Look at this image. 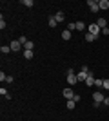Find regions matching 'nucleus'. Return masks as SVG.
Returning a JSON list of instances; mask_svg holds the SVG:
<instances>
[{
  "label": "nucleus",
  "instance_id": "obj_1",
  "mask_svg": "<svg viewBox=\"0 0 109 121\" xmlns=\"http://www.w3.org/2000/svg\"><path fill=\"white\" fill-rule=\"evenodd\" d=\"M104 94L102 92H93V99H95V107H102V103H104Z\"/></svg>",
  "mask_w": 109,
  "mask_h": 121
},
{
  "label": "nucleus",
  "instance_id": "obj_2",
  "mask_svg": "<svg viewBox=\"0 0 109 121\" xmlns=\"http://www.w3.org/2000/svg\"><path fill=\"white\" fill-rule=\"evenodd\" d=\"M89 72H91V71H89L87 67L84 65V67H82V71H80V72H78V74H76L78 81H85V80H87V76H89Z\"/></svg>",
  "mask_w": 109,
  "mask_h": 121
},
{
  "label": "nucleus",
  "instance_id": "obj_3",
  "mask_svg": "<svg viewBox=\"0 0 109 121\" xmlns=\"http://www.w3.org/2000/svg\"><path fill=\"white\" fill-rule=\"evenodd\" d=\"M76 81H78V78L75 76V71L69 69V71H67V83H69V85H75Z\"/></svg>",
  "mask_w": 109,
  "mask_h": 121
},
{
  "label": "nucleus",
  "instance_id": "obj_4",
  "mask_svg": "<svg viewBox=\"0 0 109 121\" xmlns=\"http://www.w3.org/2000/svg\"><path fill=\"white\" fill-rule=\"evenodd\" d=\"M89 33H91V35H96V36H98L100 33H102V29H100L98 25H96V22H95V24H89Z\"/></svg>",
  "mask_w": 109,
  "mask_h": 121
},
{
  "label": "nucleus",
  "instance_id": "obj_5",
  "mask_svg": "<svg viewBox=\"0 0 109 121\" xmlns=\"http://www.w3.org/2000/svg\"><path fill=\"white\" fill-rule=\"evenodd\" d=\"M87 5H89V9H91V13H96V11L100 9V5H98V2H96V0H89Z\"/></svg>",
  "mask_w": 109,
  "mask_h": 121
},
{
  "label": "nucleus",
  "instance_id": "obj_6",
  "mask_svg": "<svg viewBox=\"0 0 109 121\" xmlns=\"http://www.w3.org/2000/svg\"><path fill=\"white\" fill-rule=\"evenodd\" d=\"M9 47H11V51H20L24 45H22V43H20L18 40H13V42L9 43Z\"/></svg>",
  "mask_w": 109,
  "mask_h": 121
},
{
  "label": "nucleus",
  "instance_id": "obj_7",
  "mask_svg": "<svg viewBox=\"0 0 109 121\" xmlns=\"http://www.w3.org/2000/svg\"><path fill=\"white\" fill-rule=\"evenodd\" d=\"M64 98H67V99H73V98H75V92L71 91V89H64Z\"/></svg>",
  "mask_w": 109,
  "mask_h": 121
},
{
  "label": "nucleus",
  "instance_id": "obj_8",
  "mask_svg": "<svg viewBox=\"0 0 109 121\" xmlns=\"http://www.w3.org/2000/svg\"><path fill=\"white\" fill-rule=\"evenodd\" d=\"M57 18H55V16H49V18H47V25H49V27H51V29H55V27H57Z\"/></svg>",
  "mask_w": 109,
  "mask_h": 121
},
{
  "label": "nucleus",
  "instance_id": "obj_9",
  "mask_svg": "<svg viewBox=\"0 0 109 121\" xmlns=\"http://www.w3.org/2000/svg\"><path fill=\"white\" fill-rule=\"evenodd\" d=\"M85 85H87V87L95 85V76H93V72H89V76H87V80H85Z\"/></svg>",
  "mask_w": 109,
  "mask_h": 121
},
{
  "label": "nucleus",
  "instance_id": "obj_10",
  "mask_svg": "<svg viewBox=\"0 0 109 121\" xmlns=\"http://www.w3.org/2000/svg\"><path fill=\"white\" fill-rule=\"evenodd\" d=\"M98 5H100V9H109V0H100Z\"/></svg>",
  "mask_w": 109,
  "mask_h": 121
},
{
  "label": "nucleus",
  "instance_id": "obj_11",
  "mask_svg": "<svg viewBox=\"0 0 109 121\" xmlns=\"http://www.w3.org/2000/svg\"><path fill=\"white\" fill-rule=\"evenodd\" d=\"M96 25H98L100 29H104V27H107V25H105V18H96Z\"/></svg>",
  "mask_w": 109,
  "mask_h": 121
},
{
  "label": "nucleus",
  "instance_id": "obj_12",
  "mask_svg": "<svg viewBox=\"0 0 109 121\" xmlns=\"http://www.w3.org/2000/svg\"><path fill=\"white\" fill-rule=\"evenodd\" d=\"M62 38H64V40H71V31H69V29L62 31Z\"/></svg>",
  "mask_w": 109,
  "mask_h": 121
},
{
  "label": "nucleus",
  "instance_id": "obj_13",
  "mask_svg": "<svg viewBox=\"0 0 109 121\" xmlns=\"http://www.w3.org/2000/svg\"><path fill=\"white\" fill-rule=\"evenodd\" d=\"M24 58H26V60H31V58H33V51L24 49Z\"/></svg>",
  "mask_w": 109,
  "mask_h": 121
},
{
  "label": "nucleus",
  "instance_id": "obj_14",
  "mask_svg": "<svg viewBox=\"0 0 109 121\" xmlns=\"http://www.w3.org/2000/svg\"><path fill=\"white\" fill-rule=\"evenodd\" d=\"M96 38H98V36H96V35H91V33H87V35H85V42H95Z\"/></svg>",
  "mask_w": 109,
  "mask_h": 121
},
{
  "label": "nucleus",
  "instance_id": "obj_15",
  "mask_svg": "<svg viewBox=\"0 0 109 121\" xmlns=\"http://www.w3.org/2000/svg\"><path fill=\"white\" fill-rule=\"evenodd\" d=\"M55 18H57V22H64V18H66V16H64L62 11H58L57 15H55Z\"/></svg>",
  "mask_w": 109,
  "mask_h": 121
},
{
  "label": "nucleus",
  "instance_id": "obj_16",
  "mask_svg": "<svg viewBox=\"0 0 109 121\" xmlns=\"http://www.w3.org/2000/svg\"><path fill=\"white\" fill-rule=\"evenodd\" d=\"M75 25H76V31H84L85 29V24H84V22H75Z\"/></svg>",
  "mask_w": 109,
  "mask_h": 121
},
{
  "label": "nucleus",
  "instance_id": "obj_17",
  "mask_svg": "<svg viewBox=\"0 0 109 121\" xmlns=\"http://www.w3.org/2000/svg\"><path fill=\"white\" fill-rule=\"evenodd\" d=\"M9 51H11V47H9V45H2V47H0V52H2V54H7Z\"/></svg>",
  "mask_w": 109,
  "mask_h": 121
},
{
  "label": "nucleus",
  "instance_id": "obj_18",
  "mask_svg": "<svg viewBox=\"0 0 109 121\" xmlns=\"http://www.w3.org/2000/svg\"><path fill=\"white\" fill-rule=\"evenodd\" d=\"M75 105H76V101H73V99H67V105H66V107H67L69 110H73V108H75Z\"/></svg>",
  "mask_w": 109,
  "mask_h": 121
},
{
  "label": "nucleus",
  "instance_id": "obj_19",
  "mask_svg": "<svg viewBox=\"0 0 109 121\" xmlns=\"http://www.w3.org/2000/svg\"><path fill=\"white\" fill-rule=\"evenodd\" d=\"M24 49H29V51H33V49H35V43H33V42L29 40V42L26 43V45H24Z\"/></svg>",
  "mask_w": 109,
  "mask_h": 121
},
{
  "label": "nucleus",
  "instance_id": "obj_20",
  "mask_svg": "<svg viewBox=\"0 0 109 121\" xmlns=\"http://www.w3.org/2000/svg\"><path fill=\"white\" fill-rule=\"evenodd\" d=\"M22 4L26 7H33V0H22Z\"/></svg>",
  "mask_w": 109,
  "mask_h": 121
},
{
  "label": "nucleus",
  "instance_id": "obj_21",
  "mask_svg": "<svg viewBox=\"0 0 109 121\" xmlns=\"http://www.w3.org/2000/svg\"><path fill=\"white\" fill-rule=\"evenodd\" d=\"M18 42H20L22 45H26V43H27V42H29V40H27L26 36H20V38H18Z\"/></svg>",
  "mask_w": 109,
  "mask_h": 121
},
{
  "label": "nucleus",
  "instance_id": "obj_22",
  "mask_svg": "<svg viewBox=\"0 0 109 121\" xmlns=\"http://www.w3.org/2000/svg\"><path fill=\"white\" fill-rule=\"evenodd\" d=\"M95 85L96 87H104V80H95Z\"/></svg>",
  "mask_w": 109,
  "mask_h": 121
},
{
  "label": "nucleus",
  "instance_id": "obj_23",
  "mask_svg": "<svg viewBox=\"0 0 109 121\" xmlns=\"http://www.w3.org/2000/svg\"><path fill=\"white\" fill-rule=\"evenodd\" d=\"M104 89H105V91H109V78H105V80H104Z\"/></svg>",
  "mask_w": 109,
  "mask_h": 121
},
{
  "label": "nucleus",
  "instance_id": "obj_24",
  "mask_svg": "<svg viewBox=\"0 0 109 121\" xmlns=\"http://www.w3.org/2000/svg\"><path fill=\"white\" fill-rule=\"evenodd\" d=\"M100 35H105V36H107V35H109V27H104V29H102V33H100Z\"/></svg>",
  "mask_w": 109,
  "mask_h": 121
},
{
  "label": "nucleus",
  "instance_id": "obj_25",
  "mask_svg": "<svg viewBox=\"0 0 109 121\" xmlns=\"http://www.w3.org/2000/svg\"><path fill=\"white\" fill-rule=\"evenodd\" d=\"M0 80H2V81H5V80H7V76H5V74H4V71L0 72Z\"/></svg>",
  "mask_w": 109,
  "mask_h": 121
},
{
  "label": "nucleus",
  "instance_id": "obj_26",
  "mask_svg": "<svg viewBox=\"0 0 109 121\" xmlns=\"http://www.w3.org/2000/svg\"><path fill=\"white\" fill-rule=\"evenodd\" d=\"M104 107H109V98H104V103H102Z\"/></svg>",
  "mask_w": 109,
  "mask_h": 121
}]
</instances>
